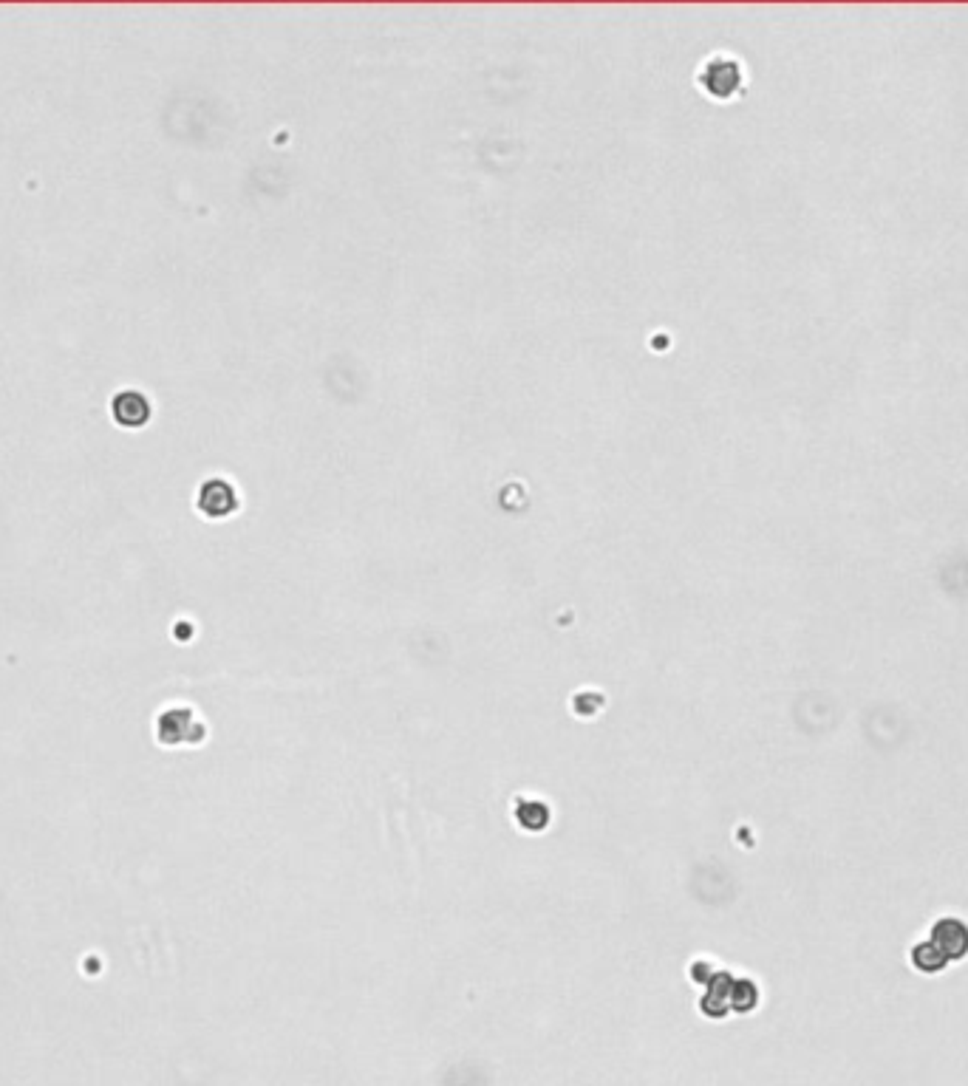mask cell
<instances>
[{
    "label": "cell",
    "instance_id": "6da1fadb",
    "mask_svg": "<svg viewBox=\"0 0 968 1086\" xmlns=\"http://www.w3.org/2000/svg\"><path fill=\"white\" fill-rule=\"evenodd\" d=\"M199 504L207 515H227V512H233L235 507L233 487H230L227 481H210V484H204V490H201Z\"/></svg>",
    "mask_w": 968,
    "mask_h": 1086
},
{
    "label": "cell",
    "instance_id": "7a4b0ae2",
    "mask_svg": "<svg viewBox=\"0 0 968 1086\" xmlns=\"http://www.w3.org/2000/svg\"><path fill=\"white\" fill-rule=\"evenodd\" d=\"M705 74L717 77V83L708 85V91L717 94V97H728L739 88V66L731 63V60H714V66H708Z\"/></svg>",
    "mask_w": 968,
    "mask_h": 1086
},
{
    "label": "cell",
    "instance_id": "3957f363",
    "mask_svg": "<svg viewBox=\"0 0 968 1086\" xmlns=\"http://www.w3.org/2000/svg\"><path fill=\"white\" fill-rule=\"evenodd\" d=\"M114 413H117V419L122 422V425H142L145 419H148V402L142 399L139 394H122L114 402Z\"/></svg>",
    "mask_w": 968,
    "mask_h": 1086
}]
</instances>
